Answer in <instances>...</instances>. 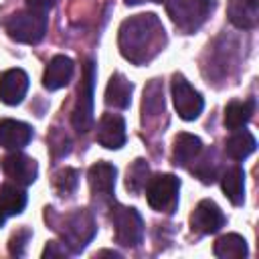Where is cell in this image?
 <instances>
[{
	"mask_svg": "<svg viewBox=\"0 0 259 259\" xmlns=\"http://www.w3.org/2000/svg\"><path fill=\"white\" fill-rule=\"evenodd\" d=\"M166 45V34L160 18L152 12L136 14L119 26V51L134 65H144L154 59Z\"/></svg>",
	"mask_w": 259,
	"mask_h": 259,
	"instance_id": "6da1fadb",
	"label": "cell"
},
{
	"mask_svg": "<svg viewBox=\"0 0 259 259\" xmlns=\"http://www.w3.org/2000/svg\"><path fill=\"white\" fill-rule=\"evenodd\" d=\"M212 8H214L212 0H170L166 4L172 22L176 24V28H180L186 34L198 30L206 22Z\"/></svg>",
	"mask_w": 259,
	"mask_h": 259,
	"instance_id": "7a4b0ae2",
	"label": "cell"
},
{
	"mask_svg": "<svg viewBox=\"0 0 259 259\" xmlns=\"http://www.w3.org/2000/svg\"><path fill=\"white\" fill-rule=\"evenodd\" d=\"M55 229L63 235L65 241L63 245H67L71 253H81L85 245L93 239L97 227L93 214L87 208H77L63 219V227H55Z\"/></svg>",
	"mask_w": 259,
	"mask_h": 259,
	"instance_id": "3957f363",
	"label": "cell"
},
{
	"mask_svg": "<svg viewBox=\"0 0 259 259\" xmlns=\"http://www.w3.org/2000/svg\"><path fill=\"white\" fill-rule=\"evenodd\" d=\"M109 219L113 223V233L115 241L123 247H138L144 239V221L140 212L132 206L123 204H113Z\"/></svg>",
	"mask_w": 259,
	"mask_h": 259,
	"instance_id": "277c9868",
	"label": "cell"
},
{
	"mask_svg": "<svg viewBox=\"0 0 259 259\" xmlns=\"http://www.w3.org/2000/svg\"><path fill=\"white\" fill-rule=\"evenodd\" d=\"M93 85H95V63L87 61L83 65L79 97L71 115V123L79 134H85L93 123Z\"/></svg>",
	"mask_w": 259,
	"mask_h": 259,
	"instance_id": "5b68a950",
	"label": "cell"
},
{
	"mask_svg": "<svg viewBox=\"0 0 259 259\" xmlns=\"http://www.w3.org/2000/svg\"><path fill=\"white\" fill-rule=\"evenodd\" d=\"M180 180L174 174H156L146 184L148 204L158 212H174L178 204Z\"/></svg>",
	"mask_w": 259,
	"mask_h": 259,
	"instance_id": "8992f818",
	"label": "cell"
},
{
	"mask_svg": "<svg viewBox=\"0 0 259 259\" xmlns=\"http://www.w3.org/2000/svg\"><path fill=\"white\" fill-rule=\"evenodd\" d=\"M6 30H8L10 38H14L18 42L36 45L47 32V14H38V12H32L26 8L24 12L14 14L6 22Z\"/></svg>",
	"mask_w": 259,
	"mask_h": 259,
	"instance_id": "52a82bcc",
	"label": "cell"
},
{
	"mask_svg": "<svg viewBox=\"0 0 259 259\" xmlns=\"http://www.w3.org/2000/svg\"><path fill=\"white\" fill-rule=\"evenodd\" d=\"M172 99L178 115L184 121H192L202 113V107H204L202 95L182 75L172 77Z\"/></svg>",
	"mask_w": 259,
	"mask_h": 259,
	"instance_id": "ba28073f",
	"label": "cell"
},
{
	"mask_svg": "<svg viewBox=\"0 0 259 259\" xmlns=\"http://www.w3.org/2000/svg\"><path fill=\"white\" fill-rule=\"evenodd\" d=\"M2 170L18 186H28L38 176V164L30 156H26L22 152H16V150L2 160Z\"/></svg>",
	"mask_w": 259,
	"mask_h": 259,
	"instance_id": "9c48e42d",
	"label": "cell"
},
{
	"mask_svg": "<svg viewBox=\"0 0 259 259\" xmlns=\"http://www.w3.org/2000/svg\"><path fill=\"white\" fill-rule=\"evenodd\" d=\"M225 214L223 210L219 208V204L214 200H200L196 204V208L192 210L190 214V227L192 231H196L198 235H212L217 233L223 225H225Z\"/></svg>",
	"mask_w": 259,
	"mask_h": 259,
	"instance_id": "30bf717a",
	"label": "cell"
},
{
	"mask_svg": "<svg viewBox=\"0 0 259 259\" xmlns=\"http://www.w3.org/2000/svg\"><path fill=\"white\" fill-rule=\"evenodd\" d=\"M97 142L109 150H117L125 144V121L119 113L101 115L97 123Z\"/></svg>",
	"mask_w": 259,
	"mask_h": 259,
	"instance_id": "8fae6325",
	"label": "cell"
},
{
	"mask_svg": "<svg viewBox=\"0 0 259 259\" xmlns=\"http://www.w3.org/2000/svg\"><path fill=\"white\" fill-rule=\"evenodd\" d=\"M28 91V75L22 69H8L0 75V101L18 105Z\"/></svg>",
	"mask_w": 259,
	"mask_h": 259,
	"instance_id": "7c38bea8",
	"label": "cell"
},
{
	"mask_svg": "<svg viewBox=\"0 0 259 259\" xmlns=\"http://www.w3.org/2000/svg\"><path fill=\"white\" fill-rule=\"evenodd\" d=\"M73 71H75V65L69 57L65 55H55L49 63H47V69H45V75H42V85L49 89V91H55V89H61L65 87L71 77H73Z\"/></svg>",
	"mask_w": 259,
	"mask_h": 259,
	"instance_id": "4fadbf2b",
	"label": "cell"
},
{
	"mask_svg": "<svg viewBox=\"0 0 259 259\" xmlns=\"http://www.w3.org/2000/svg\"><path fill=\"white\" fill-rule=\"evenodd\" d=\"M115 176L117 170L115 166L107 164V162H97L89 168V188L95 196L101 198H111L113 196V188H115Z\"/></svg>",
	"mask_w": 259,
	"mask_h": 259,
	"instance_id": "5bb4252c",
	"label": "cell"
},
{
	"mask_svg": "<svg viewBox=\"0 0 259 259\" xmlns=\"http://www.w3.org/2000/svg\"><path fill=\"white\" fill-rule=\"evenodd\" d=\"M32 140V127L18 119L0 121V146L6 150H22Z\"/></svg>",
	"mask_w": 259,
	"mask_h": 259,
	"instance_id": "9a60e30c",
	"label": "cell"
},
{
	"mask_svg": "<svg viewBox=\"0 0 259 259\" xmlns=\"http://www.w3.org/2000/svg\"><path fill=\"white\" fill-rule=\"evenodd\" d=\"M229 20L243 30H251L257 26L259 18V2L257 0H229L227 4Z\"/></svg>",
	"mask_w": 259,
	"mask_h": 259,
	"instance_id": "2e32d148",
	"label": "cell"
},
{
	"mask_svg": "<svg viewBox=\"0 0 259 259\" xmlns=\"http://www.w3.org/2000/svg\"><path fill=\"white\" fill-rule=\"evenodd\" d=\"M202 152V142L198 136H192L188 132H182L174 138V150H172V160L176 166H188L194 162Z\"/></svg>",
	"mask_w": 259,
	"mask_h": 259,
	"instance_id": "e0dca14e",
	"label": "cell"
},
{
	"mask_svg": "<svg viewBox=\"0 0 259 259\" xmlns=\"http://www.w3.org/2000/svg\"><path fill=\"white\" fill-rule=\"evenodd\" d=\"M132 83L121 75V73H113L107 89H105V105L107 107H115V109H125L130 107L132 101Z\"/></svg>",
	"mask_w": 259,
	"mask_h": 259,
	"instance_id": "ac0fdd59",
	"label": "cell"
},
{
	"mask_svg": "<svg viewBox=\"0 0 259 259\" xmlns=\"http://www.w3.org/2000/svg\"><path fill=\"white\" fill-rule=\"evenodd\" d=\"M255 148H257V140L245 127L235 130L225 142V152L231 160H245L247 156H251L255 152Z\"/></svg>",
	"mask_w": 259,
	"mask_h": 259,
	"instance_id": "d6986e66",
	"label": "cell"
},
{
	"mask_svg": "<svg viewBox=\"0 0 259 259\" xmlns=\"http://www.w3.org/2000/svg\"><path fill=\"white\" fill-rule=\"evenodd\" d=\"M221 186H223L225 196L231 200V204L241 206L245 202V170L241 166H231L223 174Z\"/></svg>",
	"mask_w": 259,
	"mask_h": 259,
	"instance_id": "ffe728a7",
	"label": "cell"
},
{
	"mask_svg": "<svg viewBox=\"0 0 259 259\" xmlns=\"http://www.w3.org/2000/svg\"><path fill=\"white\" fill-rule=\"evenodd\" d=\"M255 113V99H245V101H231L225 107V127L235 132L241 130L249 123V119Z\"/></svg>",
	"mask_w": 259,
	"mask_h": 259,
	"instance_id": "44dd1931",
	"label": "cell"
},
{
	"mask_svg": "<svg viewBox=\"0 0 259 259\" xmlns=\"http://www.w3.org/2000/svg\"><path fill=\"white\" fill-rule=\"evenodd\" d=\"M212 251L221 259H241V257H247V253H249L247 241L237 233H229V235L219 237Z\"/></svg>",
	"mask_w": 259,
	"mask_h": 259,
	"instance_id": "7402d4cb",
	"label": "cell"
},
{
	"mask_svg": "<svg viewBox=\"0 0 259 259\" xmlns=\"http://www.w3.org/2000/svg\"><path fill=\"white\" fill-rule=\"evenodd\" d=\"M26 206V192L12 182H4L0 186V208L4 214H20Z\"/></svg>",
	"mask_w": 259,
	"mask_h": 259,
	"instance_id": "603a6c76",
	"label": "cell"
},
{
	"mask_svg": "<svg viewBox=\"0 0 259 259\" xmlns=\"http://www.w3.org/2000/svg\"><path fill=\"white\" fill-rule=\"evenodd\" d=\"M144 119L156 117L164 113V87L160 85L158 79H154L146 89H144V103H142Z\"/></svg>",
	"mask_w": 259,
	"mask_h": 259,
	"instance_id": "cb8c5ba5",
	"label": "cell"
},
{
	"mask_svg": "<svg viewBox=\"0 0 259 259\" xmlns=\"http://www.w3.org/2000/svg\"><path fill=\"white\" fill-rule=\"evenodd\" d=\"M150 176V168L144 160H136L130 168H127V178H125V186L130 192H142V188H146L148 178Z\"/></svg>",
	"mask_w": 259,
	"mask_h": 259,
	"instance_id": "d4e9b609",
	"label": "cell"
},
{
	"mask_svg": "<svg viewBox=\"0 0 259 259\" xmlns=\"http://www.w3.org/2000/svg\"><path fill=\"white\" fill-rule=\"evenodd\" d=\"M77 184H79V172L73 170V168H65L55 176V188L59 190L61 196H67V194L75 192Z\"/></svg>",
	"mask_w": 259,
	"mask_h": 259,
	"instance_id": "484cf974",
	"label": "cell"
},
{
	"mask_svg": "<svg viewBox=\"0 0 259 259\" xmlns=\"http://www.w3.org/2000/svg\"><path fill=\"white\" fill-rule=\"evenodd\" d=\"M192 172L202 180V182H212L217 178V162L212 158V152H206L202 158H198L196 166H192Z\"/></svg>",
	"mask_w": 259,
	"mask_h": 259,
	"instance_id": "4316f807",
	"label": "cell"
},
{
	"mask_svg": "<svg viewBox=\"0 0 259 259\" xmlns=\"http://www.w3.org/2000/svg\"><path fill=\"white\" fill-rule=\"evenodd\" d=\"M30 237H32V231H30V229H18V231L10 237V243H8V251H10V255H14V257H22L24 251H26V243H28Z\"/></svg>",
	"mask_w": 259,
	"mask_h": 259,
	"instance_id": "83f0119b",
	"label": "cell"
},
{
	"mask_svg": "<svg viewBox=\"0 0 259 259\" xmlns=\"http://www.w3.org/2000/svg\"><path fill=\"white\" fill-rule=\"evenodd\" d=\"M53 4H55V0H26V8L32 12H38V14H47L53 8Z\"/></svg>",
	"mask_w": 259,
	"mask_h": 259,
	"instance_id": "f1b7e54d",
	"label": "cell"
},
{
	"mask_svg": "<svg viewBox=\"0 0 259 259\" xmlns=\"http://www.w3.org/2000/svg\"><path fill=\"white\" fill-rule=\"evenodd\" d=\"M65 255H69V251L65 249V245L61 247L57 241H51L42 251V257H65Z\"/></svg>",
	"mask_w": 259,
	"mask_h": 259,
	"instance_id": "f546056e",
	"label": "cell"
},
{
	"mask_svg": "<svg viewBox=\"0 0 259 259\" xmlns=\"http://www.w3.org/2000/svg\"><path fill=\"white\" fill-rule=\"evenodd\" d=\"M4 219H6V214H4V210H2V208H0V227H2V225H4Z\"/></svg>",
	"mask_w": 259,
	"mask_h": 259,
	"instance_id": "4dcf8cb0",
	"label": "cell"
},
{
	"mask_svg": "<svg viewBox=\"0 0 259 259\" xmlns=\"http://www.w3.org/2000/svg\"><path fill=\"white\" fill-rule=\"evenodd\" d=\"M154 2H162V0H154Z\"/></svg>",
	"mask_w": 259,
	"mask_h": 259,
	"instance_id": "1f68e13d",
	"label": "cell"
}]
</instances>
